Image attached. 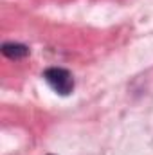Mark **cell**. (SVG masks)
Instances as JSON below:
<instances>
[{"instance_id":"6da1fadb","label":"cell","mask_w":153,"mask_h":155,"mask_svg":"<svg viewBox=\"0 0 153 155\" xmlns=\"http://www.w3.org/2000/svg\"><path fill=\"white\" fill-rule=\"evenodd\" d=\"M43 79L60 96H69L74 90V85H76L70 71H67L63 67H49V69H45L43 71Z\"/></svg>"},{"instance_id":"7a4b0ae2","label":"cell","mask_w":153,"mask_h":155,"mask_svg":"<svg viewBox=\"0 0 153 155\" xmlns=\"http://www.w3.org/2000/svg\"><path fill=\"white\" fill-rule=\"evenodd\" d=\"M2 54L9 60H22L29 56V47L24 43H15V41H5L2 45Z\"/></svg>"},{"instance_id":"3957f363","label":"cell","mask_w":153,"mask_h":155,"mask_svg":"<svg viewBox=\"0 0 153 155\" xmlns=\"http://www.w3.org/2000/svg\"><path fill=\"white\" fill-rule=\"evenodd\" d=\"M49 155H52V153H49Z\"/></svg>"}]
</instances>
